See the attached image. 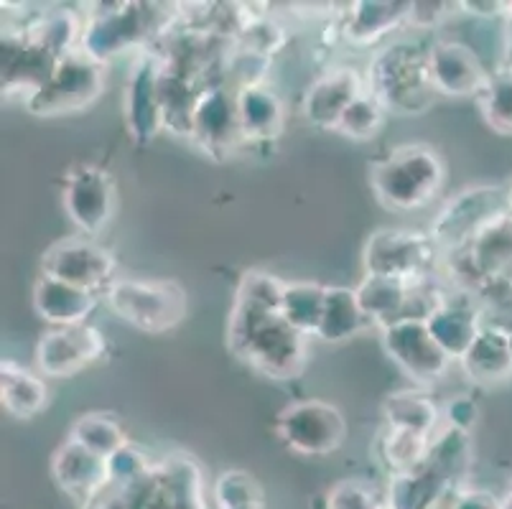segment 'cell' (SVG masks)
Wrapping results in <instances>:
<instances>
[{
	"label": "cell",
	"mask_w": 512,
	"mask_h": 509,
	"mask_svg": "<svg viewBox=\"0 0 512 509\" xmlns=\"http://www.w3.org/2000/svg\"><path fill=\"white\" fill-rule=\"evenodd\" d=\"M309 336L293 329L281 311L232 298L227 349L245 367L271 380H293L309 362Z\"/></svg>",
	"instance_id": "6da1fadb"
},
{
	"label": "cell",
	"mask_w": 512,
	"mask_h": 509,
	"mask_svg": "<svg viewBox=\"0 0 512 509\" xmlns=\"http://www.w3.org/2000/svg\"><path fill=\"white\" fill-rule=\"evenodd\" d=\"M100 11H90L79 51L92 62L102 64L118 59L125 51H141L174 26V3H100Z\"/></svg>",
	"instance_id": "7a4b0ae2"
},
{
	"label": "cell",
	"mask_w": 512,
	"mask_h": 509,
	"mask_svg": "<svg viewBox=\"0 0 512 509\" xmlns=\"http://www.w3.org/2000/svg\"><path fill=\"white\" fill-rule=\"evenodd\" d=\"M365 84L367 92L395 115H421L436 100L428 49L411 39H398L377 51Z\"/></svg>",
	"instance_id": "3957f363"
},
{
	"label": "cell",
	"mask_w": 512,
	"mask_h": 509,
	"mask_svg": "<svg viewBox=\"0 0 512 509\" xmlns=\"http://www.w3.org/2000/svg\"><path fill=\"white\" fill-rule=\"evenodd\" d=\"M444 181V158L423 143L395 148L370 168V186L377 202L398 212L428 207L444 189Z\"/></svg>",
	"instance_id": "277c9868"
},
{
	"label": "cell",
	"mask_w": 512,
	"mask_h": 509,
	"mask_svg": "<svg viewBox=\"0 0 512 509\" xmlns=\"http://www.w3.org/2000/svg\"><path fill=\"white\" fill-rule=\"evenodd\" d=\"M110 314L143 334L174 331L189 314V296L176 280L115 278L105 288Z\"/></svg>",
	"instance_id": "5b68a950"
},
{
	"label": "cell",
	"mask_w": 512,
	"mask_h": 509,
	"mask_svg": "<svg viewBox=\"0 0 512 509\" xmlns=\"http://www.w3.org/2000/svg\"><path fill=\"white\" fill-rule=\"evenodd\" d=\"M507 217V186H469L451 196L431 222V240L444 252L472 247L484 232Z\"/></svg>",
	"instance_id": "8992f818"
},
{
	"label": "cell",
	"mask_w": 512,
	"mask_h": 509,
	"mask_svg": "<svg viewBox=\"0 0 512 509\" xmlns=\"http://www.w3.org/2000/svg\"><path fill=\"white\" fill-rule=\"evenodd\" d=\"M439 255L441 250L428 232L385 227L367 237L365 250H362V268H365V275L423 286L428 275L434 273Z\"/></svg>",
	"instance_id": "52a82bcc"
},
{
	"label": "cell",
	"mask_w": 512,
	"mask_h": 509,
	"mask_svg": "<svg viewBox=\"0 0 512 509\" xmlns=\"http://www.w3.org/2000/svg\"><path fill=\"white\" fill-rule=\"evenodd\" d=\"M120 489L133 509H207L202 469L186 454L156 461L146 476Z\"/></svg>",
	"instance_id": "ba28073f"
},
{
	"label": "cell",
	"mask_w": 512,
	"mask_h": 509,
	"mask_svg": "<svg viewBox=\"0 0 512 509\" xmlns=\"http://www.w3.org/2000/svg\"><path fill=\"white\" fill-rule=\"evenodd\" d=\"M276 433L293 454L321 459L344 446L347 418L337 405L327 400H299L278 413Z\"/></svg>",
	"instance_id": "9c48e42d"
},
{
	"label": "cell",
	"mask_w": 512,
	"mask_h": 509,
	"mask_svg": "<svg viewBox=\"0 0 512 509\" xmlns=\"http://www.w3.org/2000/svg\"><path fill=\"white\" fill-rule=\"evenodd\" d=\"M105 84V67L92 62L82 51H74L57 64V72L46 82L44 90L26 102V110L36 118L77 115L100 100Z\"/></svg>",
	"instance_id": "30bf717a"
},
{
	"label": "cell",
	"mask_w": 512,
	"mask_h": 509,
	"mask_svg": "<svg viewBox=\"0 0 512 509\" xmlns=\"http://www.w3.org/2000/svg\"><path fill=\"white\" fill-rule=\"evenodd\" d=\"M62 207L82 235H100L118 209V186L110 171L95 163H79L64 176Z\"/></svg>",
	"instance_id": "8fae6325"
},
{
	"label": "cell",
	"mask_w": 512,
	"mask_h": 509,
	"mask_svg": "<svg viewBox=\"0 0 512 509\" xmlns=\"http://www.w3.org/2000/svg\"><path fill=\"white\" fill-rule=\"evenodd\" d=\"M380 342L385 354L406 372L418 385H434L444 380L451 370L454 359L439 347L434 334L428 331L426 319L413 316V319H400L380 329Z\"/></svg>",
	"instance_id": "7c38bea8"
},
{
	"label": "cell",
	"mask_w": 512,
	"mask_h": 509,
	"mask_svg": "<svg viewBox=\"0 0 512 509\" xmlns=\"http://www.w3.org/2000/svg\"><path fill=\"white\" fill-rule=\"evenodd\" d=\"M118 260L113 250L92 237H67L46 247L41 255V275L57 278L85 291H105L115 280Z\"/></svg>",
	"instance_id": "4fadbf2b"
},
{
	"label": "cell",
	"mask_w": 512,
	"mask_h": 509,
	"mask_svg": "<svg viewBox=\"0 0 512 509\" xmlns=\"http://www.w3.org/2000/svg\"><path fill=\"white\" fill-rule=\"evenodd\" d=\"M189 140L212 161H225L242 143L237 92L225 84H207L194 107Z\"/></svg>",
	"instance_id": "5bb4252c"
},
{
	"label": "cell",
	"mask_w": 512,
	"mask_h": 509,
	"mask_svg": "<svg viewBox=\"0 0 512 509\" xmlns=\"http://www.w3.org/2000/svg\"><path fill=\"white\" fill-rule=\"evenodd\" d=\"M107 354V339L92 324L57 326L49 329L36 344L39 372L51 380H69L85 372Z\"/></svg>",
	"instance_id": "9a60e30c"
},
{
	"label": "cell",
	"mask_w": 512,
	"mask_h": 509,
	"mask_svg": "<svg viewBox=\"0 0 512 509\" xmlns=\"http://www.w3.org/2000/svg\"><path fill=\"white\" fill-rule=\"evenodd\" d=\"M161 67H164L161 54L143 51L125 82V128L138 146H148L166 130L161 92H158Z\"/></svg>",
	"instance_id": "2e32d148"
},
{
	"label": "cell",
	"mask_w": 512,
	"mask_h": 509,
	"mask_svg": "<svg viewBox=\"0 0 512 509\" xmlns=\"http://www.w3.org/2000/svg\"><path fill=\"white\" fill-rule=\"evenodd\" d=\"M0 49H3V56H0L3 59L0 62L3 64V95L21 97L23 105L44 90L46 82L57 72V64L62 62L57 54H51L46 46L31 39L23 28L6 31Z\"/></svg>",
	"instance_id": "e0dca14e"
},
{
	"label": "cell",
	"mask_w": 512,
	"mask_h": 509,
	"mask_svg": "<svg viewBox=\"0 0 512 509\" xmlns=\"http://www.w3.org/2000/svg\"><path fill=\"white\" fill-rule=\"evenodd\" d=\"M428 64L436 95L444 97H479L492 74L477 51L462 41H436L428 46Z\"/></svg>",
	"instance_id": "ac0fdd59"
},
{
	"label": "cell",
	"mask_w": 512,
	"mask_h": 509,
	"mask_svg": "<svg viewBox=\"0 0 512 509\" xmlns=\"http://www.w3.org/2000/svg\"><path fill=\"white\" fill-rule=\"evenodd\" d=\"M367 90L365 79L352 67H334L321 74L319 79L309 84L304 92V118L309 120L311 128L337 133L339 120L347 112V107Z\"/></svg>",
	"instance_id": "d6986e66"
},
{
	"label": "cell",
	"mask_w": 512,
	"mask_h": 509,
	"mask_svg": "<svg viewBox=\"0 0 512 509\" xmlns=\"http://www.w3.org/2000/svg\"><path fill=\"white\" fill-rule=\"evenodd\" d=\"M51 476L64 494L79 499L82 504L113 484L110 461L92 454L90 448L79 446L72 438H67L51 456Z\"/></svg>",
	"instance_id": "ffe728a7"
},
{
	"label": "cell",
	"mask_w": 512,
	"mask_h": 509,
	"mask_svg": "<svg viewBox=\"0 0 512 509\" xmlns=\"http://www.w3.org/2000/svg\"><path fill=\"white\" fill-rule=\"evenodd\" d=\"M347 8L339 31L352 46H375L413 18V3L408 0H357Z\"/></svg>",
	"instance_id": "44dd1931"
},
{
	"label": "cell",
	"mask_w": 512,
	"mask_h": 509,
	"mask_svg": "<svg viewBox=\"0 0 512 509\" xmlns=\"http://www.w3.org/2000/svg\"><path fill=\"white\" fill-rule=\"evenodd\" d=\"M31 301H34L36 314L46 324H51V329H57V326L87 324V319L95 314L100 298L95 291H85V288L69 286L64 280L39 275Z\"/></svg>",
	"instance_id": "7402d4cb"
},
{
	"label": "cell",
	"mask_w": 512,
	"mask_h": 509,
	"mask_svg": "<svg viewBox=\"0 0 512 509\" xmlns=\"http://www.w3.org/2000/svg\"><path fill=\"white\" fill-rule=\"evenodd\" d=\"M360 306L370 324L377 329L395 324L400 319H413L421 316L416 311V301H421V286H411L403 280L393 278H377V275H365L360 286L355 288ZM423 319V316H421Z\"/></svg>",
	"instance_id": "603a6c76"
},
{
	"label": "cell",
	"mask_w": 512,
	"mask_h": 509,
	"mask_svg": "<svg viewBox=\"0 0 512 509\" xmlns=\"http://www.w3.org/2000/svg\"><path fill=\"white\" fill-rule=\"evenodd\" d=\"M237 118L242 143H273L281 138L286 125L281 97L265 84L237 92Z\"/></svg>",
	"instance_id": "cb8c5ba5"
},
{
	"label": "cell",
	"mask_w": 512,
	"mask_h": 509,
	"mask_svg": "<svg viewBox=\"0 0 512 509\" xmlns=\"http://www.w3.org/2000/svg\"><path fill=\"white\" fill-rule=\"evenodd\" d=\"M459 364L477 385L505 382L512 375V331L502 326H482L477 342Z\"/></svg>",
	"instance_id": "d4e9b609"
},
{
	"label": "cell",
	"mask_w": 512,
	"mask_h": 509,
	"mask_svg": "<svg viewBox=\"0 0 512 509\" xmlns=\"http://www.w3.org/2000/svg\"><path fill=\"white\" fill-rule=\"evenodd\" d=\"M426 324L428 331L439 342V347L454 362H459L469 352V347L477 342L479 331L484 326L477 308L464 301H439L434 311L426 316Z\"/></svg>",
	"instance_id": "484cf974"
},
{
	"label": "cell",
	"mask_w": 512,
	"mask_h": 509,
	"mask_svg": "<svg viewBox=\"0 0 512 509\" xmlns=\"http://www.w3.org/2000/svg\"><path fill=\"white\" fill-rule=\"evenodd\" d=\"M49 400L51 392L44 377L11 362V359L0 362V405L11 418H36L49 408Z\"/></svg>",
	"instance_id": "4316f807"
},
{
	"label": "cell",
	"mask_w": 512,
	"mask_h": 509,
	"mask_svg": "<svg viewBox=\"0 0 512 509\" xmlns=\"http://www.w3.org/2000/svg\"><path fill=\"white\" fill-rule=\"evenodd\" d=\"M164 59V56H161ZM204 87H199L197 77L181 72L164 62L161 67V79H158V92H161V107H164V123L166 130L174 135L192 133L194 107H197L199 95Z\"/></svg>",
	"instance_id": "83f0119b"
},
{
	"label": "cell",
	"mask_w": 512,
	"mask_h": 509,
	"mask_svg": "<svg viewBox=\"0 0 512 509\" xmlns=\"http://www.w3.org/2000/svg\"><path fill=\"white\" fill-rule=\"evenodd\" d=\"M451 489L454 484L439 469L423 464L411 474L393 476L388 487V504L395 509H439Z\"/></svg>",
	"instance_id": "f1b7e54d"
},
{
	"label": "cell",
	"mask_w": 512,
	"mask_h": 509,
	"mask_svg": "<svg viewBox=\"0 0 512 509\" xmlns=\"http://www.w3.org/2000/svg\"><path fill=\"white\" fill-rule=\"evenodd\" d=\"M383 418L385 426L434 436L444 418V408H439V403L423 390H398L383 400Z\"/></svg>",
	"instance_id": "f546056e"
},
{
	"label": "cell",
	"mask_w": 512,
	"mask_h": 509,
	"mask_svg": "<svg viewBox=\"0 0 512 509\" xmlns=\"http://www.w3.org/2000/svg\"><path fill=\"white\" fill-rule=\"evenodd\" d=\"M370 319L365 316L357 298L355 288L347 286H329L327 288V303H324V316H321L319 339L329 344L347 342L352 336L360 334Z\"/></svg>",
	"instance_id": "4dcf8cb0"
},
{
	"label": "cell",
	"mask_w": 512,
	"mask_h": 509,
	"mask_svg": "<svg viewBox=\"0 0 512 509\" xmlns=\"http://www.w3.org/2000/svg\"><path fill=\"white\" fill-rule=\"evenodd\" d=\"M431 438L426 433L408 431V428H393L385 426L380 431V441H377V454L385 469L393 476L411 474V471L421 469L431 451Z\"/></svg>",
	"instance_id": "1f68e13d"
},
{
	"label": "cell",
	"mask_w": 512,
	"mask_h": 509,
	"mask_svg": "<svg viewBox=\"0 0 512 509\" xmlns=\"http://www.w3.org/2000/svg\"><path fill=\"white\" fill-rule=\"evenodd\" d=\"M327 288L311 280H291L283 291L281 314L288 324L304 336H316L324 316V303H327Z\"/></svg>",
	"instance_id": "d6a6232c"
},
{
	"label": "cell",
	"mask_w": 512,
	"mask_h": 509,
	"mask_svg": "<svg viewBox=\"0 0 512 509\" xmlns=\"http://www.w3.org/2000/svg\"><path fill=\"white\" fill-rule=\"evenodd\" d=\"M82 28H85V23H79V18L74 16L72 11L59 8V11L41 13V16L34 18L23 31H26L34 41H39L41 46H46L51 54H57L59 59H64V56L79 51V44H82Z\"/></svg>",
	"instance_id": "836d02e7"
},
{
	"label": "cell",
	"mask_w": 512,
	"mask_h": 509,
	"mask_svg": "<svg viewBox=\"0 0 512 509\" xmlns=\"http://www.w3.org/2000/svg\"><path fill=\"white\" fill-rule=\"evenodd\" d=\"M67 438L77 441L79 446L90 448L92 454L102 456V459H113L120 448H125L130 443L123 426L118 423V418L107 413L79 415L72 426H69Z\"/></svg>",
	"instance_id": "e575fe53"
},
{
	"label": "cell",
	"mask_w": 512,
	"mask_h": 509,
	"mask_svg": "<svg viewBox=\"0 0 512 509\" xmlns=\"http://www.w3.org/2000/svg\"><path fill=\"white\" fill-rule=\"evenodd\" d=\"M472 456V433L444 426L431 438V451H428L426 464L439 469L451 484H456L467 476L469 466H472Z\"/></svg>",
	"instance_id": "d590c367"
},
{
	"label": "cell",
	"mask_w": 512,
	"mask_h": 509,
	"mask_svg": "<svg viewBox=\"0 0 512 509\" xmlns=\"http://www.w3.org/2000/svg\"><path fill=\"white\" fill-rule=\"evenodd\" d=\"M484 123L495 133L512 135V69L500 67L477 97Z\"/></svg>",
	"instance_id": "8d00e7d4"
},
{
	"label": "cell",
	"mask_w": 512,
	"mask_h": 509,
	"mask_svg": "<svg viewBox=\"0 0 512 509\" xmlns=\"http://www.w3.org/2000/svg\"><path fill=\"white\" fill-rule=\"evenodd\" d=\"M212 499L217 509L263 507V487L253 474L242 469L222 471L212 484Z\"/></svg>",
	"instance_id": "74e56055"
},
{
	"label": "cell",
	"mask_w": 512,
	"mask_h": 509,
	"mask_svg": "<svg viewBox=\"0 0 512 509\" xmlns=\"http://www.w3.org/2000/svg\"><path fill=\"white\" fill-rule=\"evenodd\" d=\"M385 115H388V110L383 107V102L377 100L372 92L365 90L347 107V112H344L342 120H339L337 133H342L344 138L365 143V140L377 138V133L383 130Z\"/></svg>",
	"instance_id": "f35d334b"
},
{
	"label": "cell",
	"mask_w": 512,
	"mask_h": 509,
	"mask_svg": "<svg viewBox=\"0 0 512 509\" xmlns=\"http://www.w3.org/2000/svg\"><path fill=\"white\" fill-rule=\"evenodd\" d=\"M283 291H286V280L265 273V270H245L235 288V301L281 311Z\"/></svg>",
	"instance_id": "ab89813d"
},
{
	"label": "cell",
	"mask_w": 512,
	"mask_h": 509,
	"mask_svg": "<svg viewBox=\"0 0 512 509\" xmlns=\"http://www.w3.org/2000/svg\"><path fill=\"white\" fill-rule=\"evenodd\" d=\"M388 497L377 492L365 479H339L324 494L327 509H383Z\"/></svg>",
	"instance_id": "60d3db41"
},
{
	"label": "cell",
	"mask_w": 512,
	"mask_h": 509,
	"mask_svg": "<svg viewBox=\"0 0 512 509\" xmlns=\"http://www.w3.org/2000/svg\"><path fill=\"white\" fill-rule=\"evenodd\" d=\"M110 461V479H113L115 487H128V484L138 482L141 476H146L153 469L156 461L148 459L146 451H141L138 446L128 443L125 448H120L118 454Z\"/></svg>",
	"instance_id": "b9f144b4"
},
{
	"label": "cell",
	"mask_w": 512,
	"mask_h": 509,
	"mask_svg": "<svg viewBox=\"0 0 512 509\" xmlns=\"http://www.w3.org/2000/svg\"><path fill=\"white\" fill-rule=\"evenodd\" d=\"M444 420L449 428L472 433V428L477 426L479 420V405L469 395H456V398H451L444 405Z\"/></svg>",
	"instance_id": "7bdbcfd3"
},
{
	"label": "cell",
	"mask_w": 512,
	"mask_h": 509,
	"mask_svg": "<svg viewBox=\"0 0 512 509\" xmlns=\"http://www.w3.org/2000/svg\"><path fill=\"white\" fill-rule=\"evenodd\" d=\"M449 509H502V502H497L490 492L467 489V492H456Z\"/></svg>",
	"instance_id": "ee69618b"
},
{
	"label": "cell",
	"mask_w": 512,
	"mask_h": 509,
	"mask_svg": "<svg viewBox=\"0 0 512 509\" xmlns=\"http://www.w3.org/2000/svg\"><path fill=\"white\" fill-rule=\"evenodd\" d=\"M456 8H462L464 13H472L479 18H510L512 16V3H482V0H467V3H456Z\"/></svg>",
	"instance_id": "f6af8a7d"
},
{
	"label": "cell",
	"mask_w": 512,
	"mask_h": 509,
	"mask_svg": "<svg viewBox=\"0 0 512 509\" xmlns=\"http://www.w3.org/2000/svg\"><path fill=\"white\" fill-rule=\"evenodd\" d=\"M82 509H133V507H130V502H128V497H125L123 489L115 487V484H110L105 492H100L97 497H92L90 502L82 504Z\"/></svg>",
	"instance_id": "bcb514c9"
},
{
	"label": "cell",
	"mask_w": 512,
	"mask_h": 509,
	"mask_svg": "<svg viewBox=\"0 0 512 509\" xmlns=\"http://www.w3.org/2000/svg\"><path fill=\"white\" fill-rule=\"evenodd\" d=\"M505 67L512 69V16L507 18V34H505Z\"/></svg>",
	"instance_id": "7dc6e473"
},
{
	"label": "cell",
	"mask_w": 512,
	"mask_h": 509,
	"mask_svg": "<svg viewBox=\"0 0 512 509\" xmlns=\"http://www.w3.org/2000/svg\"><path fill=\"white\" fill-rule=\"evenodd\" d=\"M507 217H512V184L507 186Z\"/></svg>",
	"instance_id": "c3c4849f"
},
{
	"label": "cell",
	"mask_w": 512,
	"mask_h": 509,
	"mask_svg": "<svg viewBox=\"0 0 512 509\" xmlns=\"http://www.w3.org/2000/svg\"><path fill=\"white\" fill-rule=\"evenodd\" d=\"M383 509H395V507H390V504L388 502H385V507Z\"/></svg>",
	"instance_id": "681fc988"
},
{
	"label": "cell",
	"mask_w": 512,
	"mask_h": 509,
	"mask_svg": "<svg viewBox=\"0 0 512 509\" xmlns=\"http://www.w3.org/2000/svg\"><path fill=\"white\" fill-rule=\"evenodd\" d=\"M245 509H263V507H245Z\"/></svg>",
	"instance_id": "f907efd6"
}]
</instances>
